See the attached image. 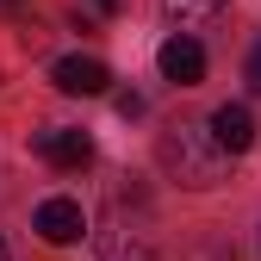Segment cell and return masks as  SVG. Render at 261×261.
Wrapping results in <instances>:
<instances>
[{
	"label": "cell",
	"instance_id": "1",
	"mask_svg": "<svg viewBox=\"0 0 261 261\" xmlns=\"http://www.w3.org/2000/svg\"><path fill=\"white\" fill-rule=\"evenodd\" d=\"M162 168H168V180L205 193L230 174V149L212 137V124H174V130H162Z\"/></svg>",
	"mask_w": 261,
	"mask_h": 261
},
{
	"label": "cell",
	"instance_id": "2",
	"mask_svg": "<svg viewBox=\"0 0 261 261\" xmlns=\"http://www.w3.org/2000/svg\"><path fill=\"white\" fill-rule=\"evenodd\" d=\"M31 149H38L50 168H87V162H93V137H87V130H75V124H50V130H38V137H31Z\"/></svg>",
	"mask_w": 261,
	"mask_h": 261
},
{
	"label": "cell",
	"instance_id": "11",
	"mask_svg": "<svg viewBox=\"0 0 261 261\" xmlns=\"http://www.w3.org/2000/svg\"><path fill=\"white\" fill-rule=\"evenodd\" d=\"M0 261H13V255H7V243H0Z\"/></svg>",
	"mask_w": 261,
	"mask_h": 261
},
{
	"label": "cell",
	"instance_id": "4",
	"mask_svg": "<svg viewBox=\"0 0 261 261\" xmlns=\"http://www.w3.org/2000/svg\"><path fill=\"white\" fill-rule=\"evenodd\" d=\"M50 81L62 87V93H81V100H93V93H106L112 87V69L100 56H62L56 69H50Z\"/></svg>",
	"mask_w": 261,
	"mask_h": 261
},
{
	"label": "cell",
	"instance_id": "5",
	"mask_svg": "<svg viewBox=\"0 0 261 261\" xmlns=\"http://www.w3.org/2000/svg\"><path fill=\"white\" fill-rule=\"evenodd\" d=\"M155 62H162V75H168L174 87H199V81H205V50L193 44L187 31H174V38L155 50Z\"/></svg>",
	"mask_w": 261,
	"mask_h": 261
},
{
	"label": "cell",
	"instance_id": "3",
	"mask_svg": "<svg viewBox=\"0 0 261 261\" xmlns=\"http://www.w3.org/2000/svg\"><path fill=\"white\" fill-rule=\"evenodd\" d=\"M31 230H38L44 243H56V249H62V243H81V237H87V212H81L75 199H62V193H56V199H44V205H38Z\"/></svg>",
	"mask_w": 261,
	"mask_h": 261
},
{
	"label": "cell",
	"instance_id": "10",
	"mask_svg": "<svg viewBox=\"0 0 261 261\" xmlns=\"http://www.w3.org/2000/svg\"><path fill=\"white\" fill-rule=\"evenodd\" d=\"M93 7H100V13H106V19H112V13H118V7H124V0H93Z\"/></svg>",
	"mask_w": 261,
	"mask_h": 261
},
{
	"label": "cell",
	"instance_id": "8",
	"mask_svg": "<svg viewBox=\"0 0 261 261\" xmlns=\"http://www.w3.org/2000/svg\"><path fill=\"white\" fill-rule=\"evenodd\" d=\"M100 249H106V261H149L143 230H124V224H112V230L100 237Z\"/></svg>",
	"mask_w": 261,
	"mask_h": 261
},
{
	"label": "cell",
	"instance_id": "7",
	"mask_svg": "<svg viewBox=\"0 0 261 261\" xmlns=\"http://www.w3.org/2000/svg\"><path fill=\"white\" fill-rule=\"evenodd\" d=\"M224 7H230V0H162V13H168V25H212Z\"/></svg>",
	"mask_w": 261,
	"mask_h": 261
},
{
	"label": "cell",
	"instance_id": "9",
	"mask_svg": "<svg viewBox=\"0 0 261 261\" xmlns=\"http://www.w3.org/2000/svg\"><path fill=\"white\" fill-rule=\"evenodd\" d=\"M249 87H255V93H261V44H255V50H249Z\"/></svg>",
	"mask_w": 261,
	"mask_h": 261
},
{
	"label": "cell",
	"instance_id": "6",
	"mask_svg": "<svg viewBox=\"0 0 261 261\" xmlns=\"http://www.w3.org/2000/svg\"><path fill=\"white\" fill-rule=\"evenodd\" d=\"M212 137L230 149V155H243V149L255 143V112H249L243 100H224V106L212 112Z\"/></svg>",
	"mask_w": 261,
	"mask_h": 261
}]
</instances>
